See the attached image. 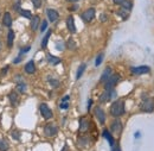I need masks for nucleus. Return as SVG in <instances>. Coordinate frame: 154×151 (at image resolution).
Masks as SVG:
<instances>
[{
  "instance_id": "44",
  "label": "nucleus",
  "mask_w": 154,
  "mask_h": 151,
  "mask_svg": "<svg viewBox=\"0 0 154 151\" xmlns=\"http://www.w3.org/2000/svg\"><path fill=\"white\" fill-rule=\"evenodd\" d=\"M91 105H92V100H89V101H88V111L90 110V107H91Z\"/></svg>"
},
{
  "instance_id": "25",
  "label": "nucleus",
  "mask_w": 154,
  "mask_h": 151,
  "mask_svg": "<svg viewBox=\"0 0 154 151\" xmlns=\"http://www.w3.org/2000/svg\"><path fill=\"white\" fill-rule=\"evenodd\" d=\"M50 36H51V31H48L46 32V35L43 37V41H42V48L43 49H45L46 48V45H48V42H49V38H50Z\"/></svg>"
},
{
  "instance_id": "27",
  "label": "nucleus",
  "mask_w": 154,
  "mask_h": 151,
  "mask_svg": "<svg viewBox=\"0 0 154 151\" xmlns=\"http://www.w3.org/2000/svg\"><path fill=\"white\" fill-rule=\"evenodd\" d=\"M10 148L8 143L5 139H0V151H7Z\"/></svg>"
},
{
  "instance_id": "17",
  "label": "nucleus",
  "mask_w": 154,
  "mask_h": 151,
  "mask_svg": "<svg viewBox=\"0 0 154 151\" xmlns=\"http://www.w3.org/2000/svg\"><path fill=\"white\" fill-rule=\"evenodd\" d=\"M25 71L27 74H33L36 71V64L33 61H29L26 64H25Z\"/></svg>"
},
{
  "instance_id": "23",
  "label": "nucleus",
  "mask_w": 154,
  "mask_h": 151,
  "mask_svg": "<svg viewBox=\"0 0 154 151\" xmlns=\"http://www.w3.org/2000/svg\"><path fill=\"white\" fill-rule=\"evenodd\" d=\"M132 7H133V4H132L131 0H125V1L121 4V8L125 10V11H127V12H129V11L132 10Z\"/></svg>"
},
{
  "instance_id": "13",
  "label": "nucleus",
  "mask_w": 154,
  "mask_h": 151,
  "mask_svg": "<svg viewBox=\"0 0 154 151\" xmlns=\"http://www.w3.org/2000/svg\"><path fill=\"white\" fill-rule=\"evenodd\" d=\"M89 129V122L85 117H82L79 119V132H85Z\"/></svg>"
},
{
  "instance_id": "3",
  "label": "nucleus",
  "mask_w": 154,
  "mask_h": 151,
  "mask_svg": "<svg viewBox=\"0 0 154 151\" xmlns=\"http://www.w3.org/2000/svg\"><path fill=\"white\" fill-rule=\"evenodd\" d=\"M140 108H141L142 112H147V113L152 112L154 110V98H147V99H145L141 102Z\"/></svg>"
},
{
  "instance_id": "1",
  "label": "nucleus",
  "mask_w": 154,
  "mask_h": 151,
  "mask_svg": "<svg viewBox=\"0 0 154 151\" xmlns=\"http://www.w3.org/2000/svg\"><path fill=\"white\" fill-rule=\"evenodd\" d=\"M125 101L123 100H116L113 102V105L110 106V114L115 118H119L121 116L125 114Z\"/></svg>"
},
{
  "instance_id": "8",
  "label": "nucleus",
  "mask_w": 154,
  "mask_h": 151,
  "mask_svg": "<svg viewBox=\"0 0 154 151\" xmlns=\"http://www.w3.org/2000/svg\"><path fill=\"white\" fill-rule=\"evenodd\" d=\"M131 73L134 75H142L150 73V67L148 66H140V67H133L131 68Z\"/></svg>"
},
{
  "instance_id": "40",
  "label": "nucleus",
  "mask_w": 154,
  "mask_h": 151,
  "mask_svg": "<svg viewBox=\"0 0 154 151\" xmlns=\"http://www.w3.org/2000/svg\"><path fill=\"white\" fill-rule=\"evenodd\" d=\"M21 60H23V57H21V56H20V55H19V56H18V57H17V58H15V60H14V61H13V62H14V63H15V64H17V63H19V62H20V61H21Z\"/></svg>"
},
{
  "instance_id": "35",
  "label": "nucleus",
  "mask_w": 154,
  "mask_h": 151,
  "mask_svg": "<svg viewBox=\"0 0 154 151\" xmlns=\"http://www.w3.org/2000/svg\"><path fill=\"white\" fill-rule=\"evenodd\" d=\"M75 46H76V44L74 43L73 39H70V41L68 42V48H69V49H75Z\"/></svg>"
},
{
  "instance_id": "45",
  "label": "nucleus",
  "mask_w": 154,
  "mask_h": 151,
  "mask_svg": "<svg viewBox=\"0 0 154 151\" xmlns=\"http://www.w3.org/2000/svg\"><path fill=\"white\" fill-rule=\"evenodd\" d=\"M69 149H68V145H64L63 147V149H62V151H68Z\"/></svg>"
},
{
  "instance_id": "43",
  "label": "nucleus",
  "mask_w": 154,
  "mask_h": 151,
  "mask_svg": "<svg viewBox=\"0 0 154 151\" xmlns=\"http://www.w3.org/2000/svg\"><path fill=\"white\" fill-rule=\"evenodd\" d=\"M113 1H114V4H116V5H121L125 0H113Z\"/></svg>"
},
{
  "instance_id": "4",
  "label": "nucleus",
  "mask_w": 154,
  "mask_h": 151,
  "mask_svg": "<svg viewBox=\"0 0 154 151\" xmlns=\"http://www.w3.org/2000/svg\"><path fill=\"white\" fill-rule=\"evenodd\" d=\"M39 110H40V114L43 116V118H44V119L49 120V119H51V118L54 117V113H52L51 108H50L46 104H40Z\"/></svg>"
},
{
  "instance_id": "22",
  "label": "nucleus",
  "mask_w": 154,
  "mask_h": 151,
  "mask_svg": "<svg viewBox=\"0 0 154 151\" xmlns=\"http://www.w3.org/2000/svg\"><path fill=\"white\" fill-rule=\"evenodd\" d=\"M69 100H70V96H69V95H65V96L62 99L59 107H61L62 110H67V108L69 107Z\"/></svg>"
},
{
  "instance_id": "30",
  "label": "nucleus",
  "mask_w": 154,
  "mask_h": 151,
  "mask_svg": "<svg viewBox=\"0 0 154 151\" xmlns=\"http://www.w3.org/2000/svg\"><path fill=\"white\" fill-rule=\"evenodd\" d=\"M103 56H104L103 54H100V55L97 56V58H96V61H95V66H96V67H98V66L102 63V61H103Z\"/></svg>"
},
{
  "instance_id": "24",
  "label": "nucleus",
  "mask_w": 154,
  "mask_h": 151,
  "mask_svg": "<svg viewBox=\"0 0 154 151\" xmlns=\"http://www.w3.org/2000/svg\"><path fill=\"white\" fill-rule=\"evenodd\" d=\"M26 89H27V87H26V85H25V82L23 81V82H18L17 83V91L20 93V94H24L25 92H26Z\"/></svg>"
},
{
  "instance_id": "18",
  "label": "nucleus",
  "mask_w": 154,
  "mask_h": 151,
  "mask_svg": "<svg viewBox=\"0 0 154 151\" xmlns=\"http://www.w3.org/2000/svg\"><path fill=\"white\" fill-rule=\"evenodd\" d=\"M39 23H40V18L38 15H33L31 18V29L33 31H36L38 29V26H39Z\"/></svg>"
},
{
  "instance_id": "47",
  "label": "nucleus",
  "mask_w": 154,
  "mask_h": 151,
  "mask_svg": "<svg viewBox=\"0 0 154 151\" xmlns=\"http://www.w3.org/2000/svg\"><path fill=\"white\" fill-rule=\"evenodd\" d=\"M67 1H69V2H77L78 0H67Z\"/></svg>"
},
{
  "instance_id": "42",
  "label": "nucleus",
  "mask_w": 154,
  "mask_h": 151,
  "mask_svg": "<svg viewBox=\"0 0 154 151\" xmlns=\"http://www.w3.org/2000/svg\"><path fill=\"white\" fill-rule=\"evenodd\" d=\"M7 70H8V66H6V68H4V69L1 70V76H4V74L7 73Z\"/></svg>"
},
{
  "instance_id": "21",
  "label": "nucleus",
  "mask_w": 154,
  "mask_h": 151,
  "mask_svg": "<svg viewBox=\"0 0 154 151\" xmlns=\"http://www.w3.org/2000/svg\"><path fill=\"white\" fill-rule=\"evenodd\" d=\"M48 61H49L52 66H56V64L61 63V58H59V57H56V56H54V55H51V54H48Z\"/></svg>"
},
{
  "instance_id": "39",
  "label": "nucleus",
  "mask_w": 154,
  "mask_h": 151,
  "mask_svg": "<svg viewBox=\"0 0 154 151\" xmlns=\"http://www.w3.org/2000/svg\"><path fill=\"white\" fill-rule=\"evenodd\" d=\"M111 151H121V150H120V147H119V145H115V144H114V145L111 147Z\"/></svg>"
},
{
  "instance_id": "5",
  "label": "nucleus",
  "mask_w": 154,
  "mask_h": 151,
  "mask_svg": "<svg viewBox=\"0 0 154 151\" xmlns=\"http://www.w3.org/2000/svg\"><path fill=\"white\" fill-rule=\"evenodd\" d=\"M58 133V127L55 124H48L44 127V135L46 137H55Z\"/></svg>"
},
{
  "instance_id": "10",
  "label": "nucleus",
  "mask_w": 154,
  "mask_h": 151,
  "mask_svg": "<svg viewBox=\"0 0 154 151\" xmlns=\"http://www.w3.org/2000/svg\"><path fill=\"white\" fill-rule=\"evenodd\" d=\"M46 14H48V18H49V20H50L51 23H55V21L58 19V17H59L58 12H57L56 10H54V8H48Z\"/></svg>"
},
{
  "instance_id": "28",
  "label": "nucleus",
  "mask_w": 154,
  "mask_h": 151,
  "mask_svg": "<svg viewBox=\"0 0 154 151\" xmlns=\"http://www.w3.org/2000/svg\"><path fill=\"white\" fill-rule=\"evenodd\" d=\"M19 12H20V14H21L23 17H25V18H27V19H31V18H32V13H31L29 10H20Z\"/></svg>"
},
{
  "instance_id": "9",
  "label": "nucleus",
  "mask_w": 154,
  "mask_h": 151,
  "mask_svg": "<svg viewBox=\"0 0 154 151\" xmlns=\"http://www.w3.org/2000/svg\"><path fill=\"white\" fill-rule=\"evenodd\" d=\"M94 113H95L96 118L98 119V122H100L101 124H104V122H106V114H104V111H103V110H102L100 106L95 107V110H94Z\"/></svg>"
},
{
  "instance_id": "37",
  "label": "nucleus",
  "mask_w": 154,
  "mask_h": 151,
  "mask_svg": "<svg viewBox=\"0 0 154 151\" xmlns=\"http://www.w3.org/2000/svg\"><path fill=\"white\" fill-rule=\"evenodd\" d=\"M12 137H13L14 139H17V141L20 139V137H19V135H18V131H13V132H12Z\"/></svg>"
},
{
  "instance_id": "41",
  "label": "nucleus",
  "mask_w": 154,
  "mask_h": 151,
  "mask_svg": "<svg viewBox=\"0 0 154 151\" xmlns=\"http://www.w3.org/2000/svg\"><path fill=\"white\" fill-rule=\"evenodd\" d=\"M100 19H101V21H106L107 20V14H101Z\"/></svg>"
},
{
  "instance_id": "38",
  "label": "nucleus",
  "mask_w": 154,
  "mask_h": 151,
  "mask_svg": "<svg viewBox=\"0 0 154 151\" xmlns=\"http://www.w3.org/2000/svg\"><path fill=\"white\" fill-rule=\"evenodd\" d=\"M30 50H31V46H26L25 49H21V50H20V55H21V54H25V52H27V51H30Z\"/></svg>"
},
{
  "instance_id": "15",
  "label": "nucleus",
  "mask_w": 154,
  "mask_h": 151,
  "mask_svg": "<svg viewBox=\"0 0 154 151\" xmlns=\"http://www.w3.org/2000/svg\"><path fill=\"white\" fill-rule=\"evenodd\" d=\"M102 136L108 141V143H109V145L110 147H113L114 144H115V139H114V137H113V135L108 131V130H103V133H102Z\"/></svg>"
},
{
  "instance_id": "14",
  "label": "nucleus",
  "mask_w": 154,
  "mask_h": 151,
  "mask_svg": "<svg viewBox=\"0 0 154 151\" xmlns=\"http://www.w3.org/2000/svg\"><path fill=\"white\" fill-rule=\"evenodd\" d=\"M113 74V71H111V68H109V67H107L104 70H103V73H102V75H101V79H100V82H106L109 77H110V75Z\"/></svg>"
},
{
  "instance_id": "29",
  "label": "nucleus",
  "mask_w": 154,
  "mask_h": 151,
  "mask_svg": "<svg viewBox=\"0 0 154 151\" xmlns=\"http://www.w3.org/2000/svg\"><path fill=\"white\" fill-rule=\"evenodd\" d=\"M117 14H119L120 17H122V19H123V20H126V19L128 18V14H129V12H127V11H125V10H122V8H121V10L117 12Z\"/></svg>"
},
{
  "instance_id": "33",
  "label": "nucleus",
  "mask_w": 154,
  "mask_h": 151,
  "mask_svg": "<svg viewBox=\"0 0 154 151\" xmlns=\"http://www.w3.org/2000/svg\"><path fill=\"white\" fill-rule=\"evenodd\" d=\"M31 1H32L33 6H34L36 8H39V7L42 6V0H31Z\"/></svg>"
},
{
  "instance_id": "26",
  "label": "nucleus",
  "mask_w": 154,
  "mask_h": 151,
  "mask_svg": "<svg viewBox=\"0 0 154 151\" xmlns=\"http://www.w3.org/2000/svg\"><path fill=\"white\" fill-rule=\"evenodd\" d=\"M85 64L84 63H82L81 66H79V68H78V70H77V74H76V80H79L81 79V76L83 75V73H84V70H85Z\"/></svg>"
},
{
  "instance_id": "31",
  "label": "nucleus",
  "mask_w": 154,
  "mask_h": 151,
  "mask_svg": "<svg viewBox=\"0 0 154 151\" xmlns=\"http://www.w3.org/2000/svg\"><path fill=\"white\" fill-rule=\"evenodd\" d=\"M49 82H50V85H51L52 87H55V88H57V87L59 86V81H58V80H54V79H49Z\"/></svg>"
},
{
  "instance_id": "48",
  "label": "nucleus",
  "mask_w": 154,
  "mask_h": 151,
  "mask_svg": "<svg viewBox=\"0 0 154 151\" xmlns=\"http://www.w3.org/2000/svg\"><path fill=\"white\" fill-rule=\"evenodd\" d=\"M0 50H1V42H0Z\"/></svg>"
},
{
  "instance_id": "2",
  "label": "nucleus",
  "mask_w": 154,
  "mask_h": 151,
  "mask_svg": "<svg viewBox=\"0 0 154 151\" xmlns=\"http://www.w3.org/2000/svg\"><path fill=\"white\" fill-rule=\"evenodd\" d=\"M119 81H120V75H119V74H111L110 77L104 82V83H106V86H104L106 91H111V89L117 85Z\"/></svg>"
},
{
  "instance_id": "12",
  "label": "nucleus",
  "mask_w": 154,
  "mask_h": 151,
  "mask_svg": "<svg viewBox=\"0 0 154 151\" xmlns=\"http://www.w3.org/2000/svg\"><path fill=\"white\" fill-rule=\"evenodd\" d=\"M121 130H122V124H121V122H120V120H115V122L111 124V132L119 136L120 132H121Z\"/></svg>"
},
{
  "instance_id": "16",
  "label": "nucleus",
  "mask_w": 154,
  "mask_h": 151,
  "mask_svg": "<svg viewBox=\"0 0 154 151\" xmlns=\"http://www.w3.org/2000/svg\"><path fill=\"white\" fill-rule=\"evenodd\" d=\"M2 24L5 26H7V27H10L12 25V15H11L10 12H6L4 14V17H2Z\"/></svg>"
},
{
  "instance_id": "34",
  "label": "nucleus",
  "mask_w": 154,
  "mask_h": 151,
  "mask_svg": "<svg viewBox=\"0 0 154 151\" xmlns=\"http://www.w3.org/2000/svg\"><path fill=\"white\" fill-rule=\"evenodd\" d=\"M56 48H57V50L62 51V50L64 49V44H63V43H61V42H57V43H56Z\"/></svg>"
},
{
  "instance_id": "32",
  "label": "nucleus",
  "mask_w": 154,
  "mask_h": 151,
  "mask_svg": "<svg viewBox=\"0 0 154 151\" xmlns=\"http://www.w3.org/2000/svg\"><path fill=\"white\" fill-rule=\"evenodd\" d=\"M46 29H48V21L46 20H43L42 24H40V32H44Z\"/></svg>"
},
{
  "instance_id": "11",
  "label": "nucleus",
  "mask_w": 154,
  "mask_h": 151,
  "mask_svg": "<svg viewBox=\"0 0 154 151\" xmlns=\"http://www.w3.org/2000/svg\"><path fill=\"white\" fill-rule=\"evenodd\" d=\"M67 26H68V29H69V31H70L71 33H75V32H76L75 19H74L73 15H69V17L67 18Z\"/></svg>"
},
{
  "instance_id": "20",
  "label": "nucleus",
  "mask_w": 154,
  "mask_h": 151,
  "mask_svg": "<svg viewBox=\"0 0 154 151\" xmlns=\"http://www.w3.org/2000/svg\"><path fill=\"white\" fill-rule=\"evenodd\" d=\"M8 98H10V101H11V104H12L13 106H17V105H18V102H19V98H18L17 93L11 92V93H10V95H8Z\"/></svg>"
},
{
  "instance_id": "6",
  "label": "nucleus",
  "mask_w": 154,
  "mask_h": 151,
  "mask_svg": "<svg viewBox=\"0 0 154 151\" xmlns=\"http://www.w3.org/2000/svg\"><path fill=\"white\" fill-rule=\"evenodd\" d=\"M94 17H95V8H88V10H85L82 14H81V18L83 19V21H85V23H90L92 19H94Z\"/></svg>"
},
{
  "instance_id": "36",
  "label": "nucleus",
  "mask_w": 154,
  "mask_h": 151,
  "mask_svg": "<svg viewBox=\"0 0 154 151\" xmlns=\"http://www.w3.org/2000/svg\"><path fill=\"white\" fill-rule=\"evenodd\" d=\"M13 6H14V8H15L17 11H20V10H21V8L19 7V6H20V0H15V4H14Z\"/></svg>"
},
{
  "instance_id": "19",
  "label": "nucleus",
  "mask_w": 154,
  "mask_h": 151,
  "mask_svg": "<svg viewBox=\"0 0 154 151\" xmlns=\"http://www.w3.org/2000/svg\"><path fill=\"white\" fill-rule=\"evenodd\" d=\"M14 37H15L14 31H13V30H10V31H8V35H7V45H8V48H12Z\"/></svg>"
},
{
  "instance_id": "7",
  "label": "nucleus",
  "mask_w": 154,
  "mask_h": 151,
  "mask_svg": "<svg viewBox=\"0 0 154 151\" xmlns=\"http://www.w3.org/2000/svg\"><path fill=\"white\" fill-rule=\"evenodd\" d=\"M115 96H116V92L114 89H111V91H104V93H102V95L100 96V102H107V101L111 100Z\"/></svg>"
},
{
  "instance_id": "46",
  "label": "nucleus",
  "mask_w": 154,
  "mask_h": 151,
  "mask_svg": "<svg viewBox=\"0 0 154 151\" xmlns=\"http://www.w3.org/2000/svg\"><path fill=\"white\" fill-rule=\"evenodd\" d=\"M77 7H78L77 5H76V6H74V7H70V11H76V8H77Z\"/></svg>"
}]
</instances>
